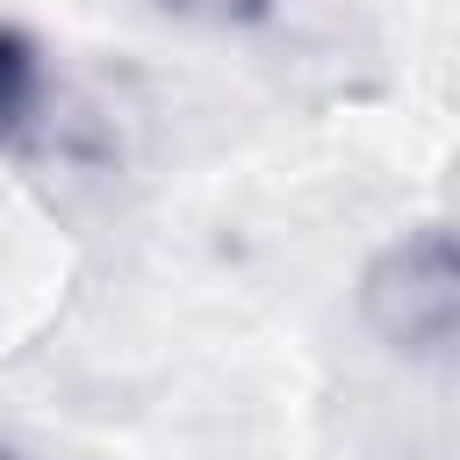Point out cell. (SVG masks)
I'll list each match as a JSON object with an SVG mask.
<instances>
[{"label":"cell","mask_w":460,"mask_h":460,"mask_svg":"<svg viewBox=\"0 0 460 460\" xmlns=\"http://www.w3.org/2000/svg\"><path fill=\"white\" fill-rule=\"evenodd\" d=\"M0 460H14V453H0Z\"/></svg>","instance_id":"obj_4"},{"label":"cell","mask_w":460,"mask_h":460,"mask_svg":"<svg viewBox=\"0 0 460 460\" xmlns=\"http://www.w3.org/2000/svg\"><path fill=\"white\" fill-rule=\"evenodd\" d=\"M165 7H180V14H216V22H230V14H259L266 0H165Z\"/></svg>","instance_id":"obj_3"},{"label":"cell","mask_w":460,"mask_h":460,"mask_svg":"<svg viewBox=\"0 0 460 460\" xmlns=\"http://www.w3.org/2000/svg\"><path fill=\"white\" fill-rule=\"evenodd\" d=\"M359 316L367 331L402 359H438L460 331V259L446 223H417L388 237L359 273Z\"/></svg>","instance_id":"obj_1"},{"label":"cell","mask_w":460,"mask_h":460,"mask_svg":"<svg viewBox=\"0 0 460 460\" xmlns=\"http://www.w3.org/2000/svg\"><path fill=\"white\" fill-rule=\"evenodd\" d=\"M29 108H36V50L14 29H0V144L29 122Z\"/></svg>","instance_id":"obj_2"}]
</instances>
